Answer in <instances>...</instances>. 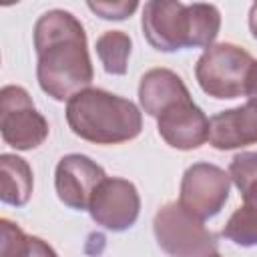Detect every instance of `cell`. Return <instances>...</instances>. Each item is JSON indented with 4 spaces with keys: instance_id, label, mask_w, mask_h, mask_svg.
Listing matches in <instances>:
<instances>
[{
    "instance_id": "obj_1",
    "label": "cell",
    "mask_w": 257,
    "mask_h": 257,
    "mask_svg": "<svg viewBox=\"0 0 257 257\" xmlns=\"http://www.w3.org/2000/svg\"><path fill=\"white\" fill-rule=\"evenodd\" d=\"M36 78L44 94L68 102L76 92L90 88L94 70L86 32L80 20L62 8L44 12L34 24Z\"/></svg>"
},
{
    "instance_id": "obj_2",
    "label": "cell",
    "mask_w": 257,
    "mask_h": 257,
    "mask_svg": "<svg viewBox=\"0 0 257 257\" xmlns=\"http://www.w3.org/2000/svg\"><path fill=\"white\" fill-rule=\"evenodd\" d=\"M66 122L86 143L120 145L141 135L143 112L133 100L90 86L66 102Z\"/></svg>"
},
{
    "instance_id": "obj_3",
    "label": "cell",
    "mask_w": 257,
    "mask_h": 257,
    "mask_svg": "<svg viewBox=\"0 0 257 257\" xmlns=\"http://www.w3.org/2000/svg\"><path fill=\"white\" fill-rule=\"evenodd\" d=\"M253 56L233 44L217 42L203 50L195 64V78L201 90L217 100H231L247 94Z\"/></svg>"
},
{
    "instance_id": "obj_4",
    "label": "cell",
    "mask_w": 257,
    "mask_h": 257,
    "mask_svg": "<svg viewBox=\"0 0 257 257\" xmlns=\"http://www.w3.org/2000/svg\"><path fill=\"white\" fill-rule=\"evenodd\" d=\"M153 233L159 247L173 257H209L217 253L215 235L179 201L167 203L155 213Z\"/></svg>"
},
{
    "instance_id": "obj_5",
    "label": "cell",
    "mask_w": 257,
    "mask_h": 257,
    "mask_svg": "<svg viewBox=\"0 0 257 257\" xmlns=\"http://www.w3.org/2000/svg\"><path fill=\"white\" fill-rule=\"evenodd\" d=\"M48 120L38 112L32 96L18 84L0 90V135L16 151H32L48 139Z\"/></svg>"
},
{
    "instance_id": "obj_6",
    "label": "cell",
    "mask_w": 257,
    "mask_h": 257,
    "mask_svg": "<svg viewBox=\"0 0 257 257\" xmlns=\"http://www.w3.org/2000/svg\"><path fill=\"white\" fill-rule=\"evenodd\" d=\"M231 177L213 163H193L185 169L179 189V205L193 217L207 221L221 213L229 201Z\"/></svg>"
},
{
    "instance_id": "obj_7",
    "label": "cell",
    "mask_w": 257,
    "mask_h": 257,
    "mask_svg": "<svg viewBox=\"0 0 257 257\" xmlns=\"http://www.w3.org/2000/svg\"><path fill=\"white\" fill-rule=\"evenodd\" d=\"M141 28L147 42L159 52L191 48V8L179 0H149L143 6Z\"/></svg>"
},
{
    "instance_id": "obj_8",
    "label": "cell",
    "mask_w": 257,
    "mask_h": 257,
    "mask_svg": "<svg viewBox=\"0 0 257 257\" xmlns=\"http://www.w3.org/2000/svg\"><path fill=\"white\" fill-rule=\"evenodd\" d=\"M90 219L112 233L131 229L141 215V195L128 179L106 177L94 191L88 205Z\"/></svg>"
},
{
    "instance_id": "obj_9",
    "label": "cell",
    "mask_w": 257,
    "mask_h": 257,
    "mask_svg": "<svg viewBox=\"0 0 257 257\" xmlns=\"http://www.w3.org/2000/svg\"><path fill=\"white\" fill-rule=\"evenodd\" d=\"M106 179L104 169L86 155H64L54 169V189L68 209L88 211L96 187Z\"/></svg>"
},
{
    "instance_id": "obj_10",
    "label": "cell",
    "mask_w": 257,
    "mask_h": 257,
    "mask_svg": "<svg viewBox=\"0 0 257 257\" xmlns=\"http://www.w3.org/2000/svg\"><path fill=\"white\" fill-rule=\"evenodd\" d=\"M157 131L161 139L177 151H193L209 139V118L193 98L183 100L167 108L157 118Z\"/></svg>"
},
{
    "instance_id": "obj_11",
    "label": "cell",
    "mask_w": 257,
    "mask_h": 257,
    "mask_svg": "<svg viewBox=\"0 0 257 257\" xmlns=\"http://www.w3.org/2000/svg\"><path fill=\"white\" fill-rule=\"evenodd\" d=\"M209 145L217 151H233L257 145V106L241 104L209 118Z\"/></svg>"
},
{
    "instance_id": "obj_12",
    "label": "cell",
    "mask_w": 257,
    "mask_h": 257,
    "mask_svg": "<svg viewBox=\"0 0 257 257\" xmlns=\"http://www.w3.org/2000/svg\"><path fill=\"white\" fill-rule=\"evenodd\" d=\"M189 98L191 92L187 84L171 68H151L141 76L139 102L141 108L153 118H159L167 108Z\"/></svg>"
},
{
    "instance_id": "obj_13",
    "label": "cell",
    "mask_w": 257,
    "mask_h": 257,
    "mask_svg": "<svg viewBox=\"0 0 257 257\" xmlns=\"http://www.w3.org/2000/svg\"><path fill=\"white\" fill-rule=\"evenodd\" d=\"M34 189V175L30 165L10 153L0 155V199L12 207H24Z\"/></svg>"
},
{
    "instance_id": "obj_14",
    "label": "cell",
    "mask_w": 257,
    "mask_h": 257,
    "mask_svg": "<svg viewBox=\"0 0 257 257\" xmlns=\"http://www.w3.org/2000/svg\"><path fill=\"white\" fill-rule=\"evenodd\" d=\"M96 56L106 74L122 76L128 70V58L133 52V40L122 30H106L96 38Z\"/></svg>"
},
{
    "instance_id": "obj_15",
    "label": "cell",
    "mask_w": 257,
    "mask_h": 257,
    "mask_svg": "<svg viewBox=\"0 0 257 257\" xmlns=\"http://www.w3.org/2000/svg\"><path fill=\"white\" fill-rule=\"evenodd\" d=\"M231 183L241 193L243 205L257 209V151L237 153L229 163Z\"/></svg>"
},
{
    "instance_id": "obj_16",
    "label": "cell",
    "mask_w": 257,
    "mask_h": 257,
    "mask_svg": "<svg viewBox=\"0 0 257 257\" xmlns=\"http://www.w3.org/2000/svg\"><path fill=\"white\" fill-rule=\"evenodd\" d=\"M191 8V48H209L221 30V12L215 4L193 2Z\"/></svg>"
},
{
    "instance_id": "obj_17",
    "label": "cell",
    "mask_w": 257,
    "mask_h": 257,
    "mask_svg": "<svg viewBox=\"0 0 257 257\" xmlns=\"http://www.w3.org/2000/svg\"><path fill=\"white\" fill-rule=\"evenodd\" d=\"M221 235L233 241L239 247H255L257 245V209L249 205H241L227 219Z\"/></svg>"
},
{
    "instance_id": "obj_18",
    "label": "cell",
    "mask_w": 257,
    "mask_h": 257,
    "mask_svg": "<svg viewBox=\"0 0 257 257\" xmlns=\"http://www.w3.org/2000/svg\"><path fill=\"white\" fill-rule=\"evenodd\" d=\"M28 237L20 225L2 217L0 219V257H20L26 249Z\"/></svg>"
},
{
    "instance_id": "obj_19",
    "label": "cell",
    "mask_w": 257,
    "mask_h": 257,
    "mask_svg": "<svg viewBox=\"0 0 257 257\" xmlns=\"http://www.w3.org/2000/svg\"><path fill=\"white\" fill-rule=\"evenodd\" d=\"M86 6L102 20H124L139 8V2H86Z\"/></svg>"
},
{
    "instance_id": "obj_20",
    "label": "cell",
    "mask_w": 257,
    "mask_h": 257,
    "mask_svg": "<svg viewBox=\"0 0 257 257\" xmlns=\"http://www.w3.org/2000/svg\"><path fill=\"white\" fill-rule=\"evenodd\" d=\"M20 257H58V255L44 239H40L36 235H30L28 243H26V249L22 251Z\"/></svg>"
},
{
    "instance_id": "obj_21",
    "label": "cell",
    "mask_w": 257,
    "mask_h": 257,
    "mask_svg": "<svg viewBox=\"0 0 257 257\" xmlns=\"http://www.w3.org/2000/svg\"><path fill=\"white\" fill-rule=\"evenodd\" d=\"M247 102L257 106V60L253 62L251 74H249V82H247Z\"/></svg>"
},
{
    "instance_id": "obj_22",
    "label": "cell",
    "mask_w": 257,
    "mask_h": 257,
    "mask_svg": "<svg viewBox=\"0 0 257 257\" xmlns=\"http://www.w3.org/2000/svg\"><path fill=\"white\" fill-rule=\"evenodd\" d=\"M249 30H251V36L257 40V2L251 4L249 8Z\"/></svg>"
},
{
    "instance_id": "obj_23",
    "label": "cell",
    "mask_w": 257,
    "mask_h": 257,
    "mask_svg": "<svg viewBox=\"0 0 257 257\" xmlns=\"http://www.w3.org/2000/svg\"><path fill=\"white\" fill-rule=\"evenodd\" d=\"M209 257H221V255H219V253H213V255H209Z\"/></svg>"
}]
</instances>
